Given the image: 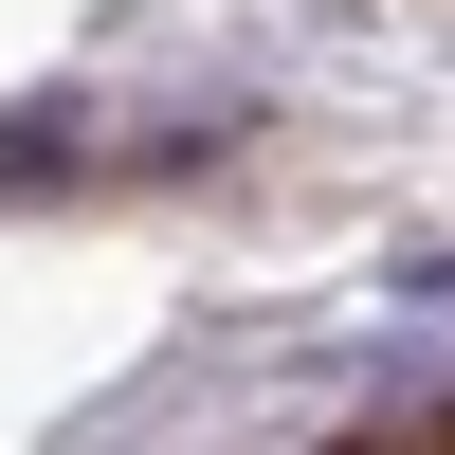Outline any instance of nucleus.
<instances>
[{"label":"nucleus","instance_id":"f257e3e1","mask_svg":"<svg viewBox=\"0 0 455 455\" xmlns=\"http://www.w3.org/2000/svg\"><path fill=\"white\" fill-rule=\"evenodd\" d=\"M92 182H128V128H109V109L0 92V219H55V201H92Z\"/></svg>","mask_w":455,"mask_h":455},{"label":"nucleus","instance_id":"f03ea898","mask_svg":"<svg viewBox=\"0 0 455 455\" xmlns=\"http://www.w3.org/2000/svg\"><path fill=\"white\" fill-rule=\"evenodd\" d=\"M383 310H401V328H455V237H419V255H383Z\"/></svg>","mask_w":455,"mask_h":455}]
</instances>
